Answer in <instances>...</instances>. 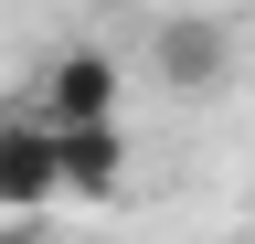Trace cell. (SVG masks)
<instances>
[{
  "mask_svg": "<svg viewBox=\"0 0 255 244\" xmlns=\"http://www.w3.org/2000/svg\"><path fill=\"white\" fill-rule=\"evenodd\" d=\"M149 64L170 96H213L223 75H234V21L223 11H159L149 21Z\"/></svg>",
  "mask_w": 255,
  "mask_h": 244,
  "instance_id": "1",
  "label": "cell"
},
{
  "mask_svg": "<svg viewBox=\"0 0 255 244\" xmlns=\"http://www.w3.org/2000/svg\"><path fill=\"white\" fill-rule=\"evenodd\" d=\"M53 191H64V202H117V191H128V128H117V117L53 128Z\"/></svg>",
  "mask_w": 255,
  "mask_h": 244,
  "instance_id": "2",
  "label": "cell"
},
{
  "mask_svg": "<svg viewBox=\"0 0 255 244\" xmlns=\"http://www.w3.org/2000/svg\"><path fill=\"white\" fill-rule=\"evenodd\" d=\"M53 117L32 106V117H0V212L11 223H32V212H53Z\"/></svg>",
  "mask_w": 255,
  "mask_h": 244,
  "instance_id": "3",
  "label": "cell"
},
{
  "mask_svg": "<svg viewBox=\"0 0 255 244\" xmlns=\"http://www.w3.org/2000/svg\"><path fill=\"white\" fill-rule=\"evenodd\" d=\"M43 117L53 128H75V117H117V64L96 43H64L53 64H43Z\"/></svg>",
  "mask_w": 255,
  "mask_h": 244,
  "instance_id": "4",
  "label": "cell"
},
{
  "mask_svg": "<svg viewBox=\"0 0 255 244\" xmlns=\"http://www.w3.org/2000/svg\"><path fill=\"white\" fill-rule=\"evenodd\" d=\"M0 244H21V234H0Z\"/></svg>",
  "mask_w": 255,
  "mask_h": 244,
  "instance_id": "5",
  "label": "cell"
}]
</instances>
